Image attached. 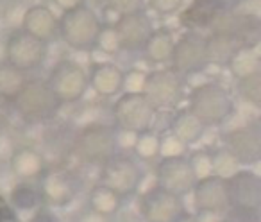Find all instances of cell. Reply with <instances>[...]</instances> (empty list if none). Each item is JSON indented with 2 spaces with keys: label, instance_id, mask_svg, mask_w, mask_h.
Masks as SVG:
<instances>
[{
  "label": "cell",
  "instance_id": "cell-1",
  "mask_svg": "<svg viewBox=\"0 0 261 222\" xmlns=\"http://www.w3.org/2000/svg\"><path fill=\"white\" fill-rule=\"evenodd\" d=\"M188 109L210 128L220 126L234 113V101L225 86L215 81H204L190 90Z\"/></svg>",
  "mask_w": 261,
  "mask_h": 222
},
{
  "label": "cell",
  "instance_id": "cell-2",
  "mask_svg": "<svg viewBox=\"0 0 261 222\" xmlns=\"http://www.w3.org/2000/svg\"><path fill=\"white\" fill-rule=\"evenodd\" d=\"M13 104L20 117L31 124H40V122H48L56 118L63 106L48 88L47 81L40 77L27 79Z\"/></svg>",
  "mask_w": 261,
  "mask_h": 222
},
{
  "label": "cell",
  "instance_id": "cell-3",
  "mask_svg": "<svg viewBox=\"0 0 261 222\" xmlns=\"http://www.w3.org/2000/svg\"><path fill=\"white\" fill-rule=\"evenodd\" d=\"M102 27V20L88 6L61 13L59 18V36L73 51H91Z\"/></svg>",
  "mask_w": 261,
  "mask_h": 222
},
{
  "label": "cell",
  "instance_id": "cell-4",
  "mask_svg": "<svg viewBox=\"0 0 261 222\" xmlns=\"http://www.w3.org/2000/svg\"><path fill=\"white\" fill-rule=\"evenodd\" d=\"M156 113L158 109L143 93H122L111 106V118L115 128L136 135L152 129Z\"/></svg>",
  "mask_w": 261,
  "mask_h": 222
},
{
  "label": "cell",
  "instance_id": "cell-5",
  "mask_svg": "<svg viewBox=\"0 0 261 222\" xmlns=\"http://www.w3.org/2000/svg\"><path fill=\"white\" fill-rule=\"evenodd\" d=\"M6 63L15 66L16 70L27 73L40 68L48 54V43L25 33L22 27L11 31L6 40Z\"/></svg>",
  "mask_w": 261,
  "mask_h": 222
},
{
  "label": "cell",
  "instance_id": "cell-6",
  "mask_svg": "<svg viewBox=\"0 0 261 222\" xmlns=\"http://www.w3.org/2000/svg\"><path fill=\"white\" fill-rule=\"evenodd\" d=\"M186 93V79L174 68L152 70L147 73L143 95L156 109H172L181 104Z\"/></svg>",
  "mask_w": 261,
  "mask_h": 222
},
{
  "label": "cell",
  "instance_id": "cell-7",
  "mask_svg": "<svg viewBox=\"0 0 261 222\" xmlns=\"http://www.w3.org/2000/svg\"><path fill=\"white\" fill-rule=\"evenodd\" d=\"M48 88L61 104L81 101L88 90V72L72 59H61L52 66L47 79Z\"/></svg>",
  "mask_w": 261,
  "mask_h": 222
},
{
  "label": "cell",
  "instance_id": "cell-8",
  "mask_svg": "<svg viewBox=\"0 0 261 222\" xmlns=\"http://www.w3.org/2000/svg\"><path fill=\"white\" fill-rule=\"evenodd\" d=\"M75 151L86 161H98V163L108 161L118 153L115 142V128L104 122L79 128L75 135Z\"/></svg>",
  "mask_w": 261,
  "mask_h": 222
},
{
  "label": "cell",
  "instance_id": "cell-9",
  "mask_svg": "<svg viewBox=\"0 0 261 222\" xmlns=\"http://www.w3.org/2000/svg\"><path fill=\"white\" fill-rule=\"evenodd\" d=\"M172 68L181 76H195L206 70L207 52H206V36L199 31H186L174 45L172 52Z\"/></svg>",
  "mask_w": 261,
  "mask_h": 222
},
{
  "label": "cell",
  "instance_id": "cell-10",
  "mask_svg": "<svg viewBox=\"0 0 261 222\" xmlns=\"http://www.w3.org/2000/svg\"><path fill=\"white\" fill-rule=\"evenodd\" d=\"M229 210L242 215H256L261 206V178L252 170H238L225 179Z\"/></svg>",
  "mask_w": 261,
  "mask_h": 222
},
{
  "label": "cell",
  "instance_id": "cell-11",
  "mask_svg": "<svg viewBox=\"0 0 261 222\" xmlns=\"http://www.w3.org/2000/svg\"><path fill=\"white\" fill-rule=\"evenodd\" d=\"M224 149L232 154L240 165H252L261 160V126L252 120L224 133Z\"/></svg>",
  "mask_w": 261,
  "mask_h": 222
},
{
  "label": "cell",
  "instance_id": "cell-12",
  "mask_svg": "<svg viewBox=\"0 0 261 222\" xmlns=\"http://www.w3.org/2000/svg\"><path fill=\"white\" fill-rule=\"evenodd\" d=\"M197 179L186 156L161 158L156 167V186L177 197L190 193Z\"/></svg>",
  "mask_w": 261,
  "mask_h": 222
},
{
  "label": "cell",
  "instance_id": "cell-13",
  "mask_svg": "<svg viewBox=\"0 0 261 222\" xmlns=\"http://www.w3.org/2000/svg\"><path fill=\"white\" fill-rule=\"evenodd\" d=\"M102 183L100 185L111 188L120 197L130 195L142 183V170H140L138 163L135 160H130L127 156H120L115 154L104 161L102 167Z\"/></svg>",
  "mask_w": 261,
  "mask_h": 222
},
{
  "label": "cell",
  "instance_id": "cell-14",
  "mask_svg": "<svg viewBox=\"0 0 261 222\" xmlns=\"http://www.w3.org/2000/svg\"><path fill=\"white\" fill-rule=\"evenodd\" d=\"M140 210L145 222H177L186 215L181 197L165 192L160 186H154L143 195Z\"/></svg>",
  "mask_w": 261,
  "mask_h": 222
},
{
  "label": "cell",
  "instance_id": "cell-15",
  "mask_svg": "<svg viewBox=\"0 0 261 222\" xmlns=\"http://www.w3.org/2000/svg\"><path fill=\"white\" fill-rule=\"evenodd\" d=\"M113 26H115L116 33H118L122 48H125V51H129V52L142 51L147 38H149L150 33L154 31L152 20L143 11L118 16Z\"/></svg>",
  "mask_w": 261,
  "mask_h": 222
},
{
  "label": "cell",
  "instance_id": "cell-16",
  "mask_svg": "<svg viewBox=\"0 0 261 222\" xmlns=\"http://www.w3.org/2000/svg\"><path fill=\"white\" fill-rule=\"evenodd\" d=\"M192 192L199 211H210V213L220 215L229 210L227 185H225L224 178L207 176L204 179H199Z\"/></svg>",
  "mask_w": 261,
  "mask_h": 222
},
{
  "label": "cell",
  "instance_id": "cell-17",
  "mask_svg": "<svg viewBox=\"0 0 261 222\" xmlns=\"http://www.w3.org/2000/svg\"><path fill=\"white\" fill-rule=\"evenodd\" d=\"M22 29L38 40L50 43L56 36H59V18L50 8L43 4L29 6L23 11Z\"/></svg>",
  "mask_w": 261,
  "mask_h": 222
},
{
  "label": "cell",
  "instance_id": "cell-18",
  "mask_svg": "<svg viewBox=\"0 0 261 222\" xmlns=\"http://www.w3.org/2000/svg\"><path fill=\"white\" fill-rule=\"evenodd\" d=\"M249 45L242 38L234 36L229 33H217L211 31L206 36V52H207V63L217 66H225L232 61L236 54Z\"/></svg>",
  "mask_w": 261,
  "mask_h": 222
},
{
  "label": "cell",
  "instance_id": "cell-19",
  "mask_svg": "<svg viewBox=\"0 0 261 222\" xmlns=\"http://www.w3.org/2000/svg\"><path fill=\"white\" fill-rule=\"evenodd\" d=\"M123 83V70L116 66L115 63H95L90 68L88 84L93 88V91L98 97L111 98L122 93Z\"/></svg>",
  "mask_w": 261,
  "mask_h": 222
},
{
  "label": "cell",
  "instance_id": "cell-20",
  "mask_svg": "<svg viewBox=\"0 0 261 222\" xmlns=\"http://www.w3.org/2000/svg\"><path fill=\"white\" fill-rule=\"evenodd\" d=\"M41 178V193L52 204H65L73 195V183L70 176L61 168L45 170Z\"/></svg>",
  "mask_w": 261,
  "mask_h": 222
},
{
  "label": "cell",
  "instance_id": "cell-21",
  "mask_svg": "<svg viewBox=\"0 0 261 222\" xmlns=\"http://www.w3.org/2000/svg\"><path fill=\"white\" fill-rule=\"evenodd\" d=\"M206 129L207 126L188 108L179 109L177 113L172 117L170 122V133L174 136H177L186 147L199 142L204 136V133H206Z\"/></svg>",
  "mask_w": 261,
  "mask_h": 222
},
{
  "label": "cell",
  "instance_id": "cell-22",
  "mask_svg": "<svg viewBox=\"0 0 261 222\" xmlns=\"http://www.w3.org/2000/svg\"><path fill=\"white\" fill-rule=\"evenodd\" d=\"M174 45L175 38L172 31L167 29V27H160V29H154L150 36L147 38L145 45L142 48V54L152 65H163V63L170 61Z\"/></svg>",
  "mask_w": 261,
  "mask_h": 222
},
{
  "label": "cell",
  "instance_id": "cell-23",
  "mask_svg": "<svg viewBox=\"0 0 261 222\" xmlns=\"http://www.w3.org/2000/svg\"><path fill=\"white\" fill-rule=\"evenodd\" d=\"M11 170L23 181L40 178L47 170L45 158L33 147H18L11 153Z\"/></svg>",
  "mask_w": 261,
  "mask_h": 222
},
{
  "label": "cell",
  "instance_id": "cell-24",
  "mask_svg": "<svg viewBox=\"0 0 261 222\" xmlns=\"http://www.w3.org/2000/svg\"><path fill=\"white\" fill-rule=\"evenodd\" d=\"M218 9L211 4L210 0H193L192 4L181 13V26L188 31H200L210 29L215 20Z\"/></svg>",
  "mask_w": 261,
  "mask_h": 222
},
{
  "label": "cell",
  "instance_id": "cell-25",
  "mask_svg": "<svg viewBox=\"0 0 261 222\" xmlns=\"http://www.w3.org/2000/svg\"><path fill=\"white\" fill-rule=\"evenodd\" d=\"M25 81L27 77L23 72L16 70L6 61L0 63V98H4L6 102H13L23 88Z\"/></svg>",
  "mask_w": 261,
  "mask_h": 222
},
{
  "label": "cell",
  "instance_id": "cell-26",
  "mask_svg": "<svg viewBox=\"0 0 261 222\" xmlns=\"http://www.w3.org/2000/svg\"><path fill=\"white\" fill-rule=\"evenodd\" d=\"M227 68L236 79H242V77L250 76V73L261 72V58L257 54L256 47H247L243 51H240L232 58V61L227 65Z\"/></svg>",
  "mask_w": 261,
  "mask_h": 222
},
{
  "label": "cell",
  "instance_id": "cell-27",
  "mask_svg": "<svg viewBox=\"0 0 261 222\" xmlns=\"http://www.w3.org/2000/svg\"><path fill=\"white\" fill-rule=\"evenodd\" d=\"M90 206L93 211L108 217V215L115 213L120 208V195L116 192H113L111 188H108V186L97 185L90 192Z\"/></svg>",
  "mask_w": 261,
  "mask_h": 222
},
{
  "label": "cell",
  "instance_id": "cell-28",
  "mask_svg": "<svg viewBox=\"0 0 261 222\" xmlns=\"http://www.w3.org/2000/svg\"><path fill=\"white\" fill-rule=\"evenodd\" d=\"M40 203V193L29 183H18L15 188L9 193V204H11L15 210L29 211L34 210Z\"/></svg>",
  "mask_w": 261,
  "mask_h": 222
},
{
  "label": "cell",
  "instance_id": "cell-29",
  "mask_svg": "<svg viewBox=\"0 0 261 222\" xmlns=\"http://www.w3.org/2000/svg\"><path fill=\"white\" fill-rule=\"evenodd\" d=\"M236 91H238V97L243 102L254 106V108H259L261 106V72L250 73L242 79H238L236 84Z\"/></svg>",
  "mask_w": 261,
  "mask_h": 222
},
{
  "label": "cell",
  "instance_id": "cell-30",
  "mask_svg": "<svg viewBox=\"0 0 261 222\" xmlns=\"http://www.w3.org/2000/svg\"><path fill=\"white\" fill-rule=\"evenodd\" d=\"M133 151L142 160H154L158 156V153H160V135L154 133L152 129L150 131L138 133L135 140V145H133Z\"/></svg>",
  "mask_w": 261,
  "mask_h": 222
},
{
  "label": "cell",
  "instance_id": "cell-31",
  "mask_svg": "<svg viewBox=\"0 0 261 222\" xmlns=\"http://www.w3.org/2000/svg\"><path fill=\"white\" fill-rule=\"evenodd\" d=\"M93 48H97V51L104 52V54H109V56L122 51V43H120L118 33H116L113 23H102L97 40H95Z\"/></svg>",
  "mask_w": 261,
  "mask_h": 222
},
{
  "label": "cell",
  "instance_id": "cell-32",
  "mask_svg": "<svg viewBox=\"0 0 261 222\" xmlns=\"http://www.w3.org/2000/svg\"><path fill=\"white\" fill-rule=\"evenodd\" d=\"M211 163H213V176H218V178H224V179L231 178L234 172L240 170V163L224 147L211 154Z\"/></svg>",
  "mask_w": 261,
  "mask_h": 222
},
{
  "label": "cell",
  "instance_id": "cell-33",
  "mask_svg": "<svg viewBox=\"0 0 261 222\" xmlns=\"http://www.w3.org/2000/svg\"><path fill=\"white\" fill-rule=\"evenodd\" d=\"M188 147L177 138L174 136L170 131L165 133L163 136H160V153L158 156L160 158H177V156H185Z\"/></svg>",
  "mask_w": 261,
  "mask_h": 222
},
{
  "label": "cell",
  "instance_id": "cell-34",
  "mask_svg": "<svg viewBox=\"0 0 261 222\" xmlns=\"http://www.w3.org/2000/svg\"><path fill=\"white\" fill-rule=\"evenodd\" d=\"M190 167H192L193 174H195V179H204L207 176H213V163H211V153H206V151H197L192 156L188 158Z\"/></svg>",
  "mask_w": 261,
  "mask_h": 222
},
{
  "label": "cell",
  "instance_id": "cell-35",
  "mask_svg": "<svg viewBox=\"0 0 261 222\" xmlns=\"http://www.w3.org/2000/svg\"><path fill=\"white\" fill-rule=\"evenodd\" d=\"M147 0H104V8L109 13H115L116 18L123 15H130V13L143 11Z\"/></svg>",
  "mask_w": 261,
  "mask_h": 222
},
{
  "label": "cell",
  "instance_id": "cell-36",
  "mask_svg": "<svg viewBox=\"0 0 261 222\" xmlns=\"http://www.w3.org/2000/svg\"><path fill=\"white\" fill-rule=\"evenodd\" d=\"M145 79H147L145 70H140V68L127 70V72H123L122 91L123 93H143Z\"/></svg>",
  "mask_w": 261,
  "mask_h": 222
},
{
  "label": "cell",
  "instance_id": "cell-37",
  "mask_svg": "<svg viewBox=\"0 0 261 222\" xmlns=\"http://www.w3.org/2000/svg\"><path fill=\"white\" fill-rule=\"evenodd\" d=\"M149 8L160 16H172L179 13L185 0H147Z\"/></svg>",
  "mask_w": 261,
  "mask_h": 222
},
{
  "label": "cell",
  "instance_id": "cell-38",
  "mask_svg": "<svg viewBox=\"0 0 261 222\" xmlns=\"http://www.w3.org/2000/svg\"><path fill=\"white\" fill-rule=\"evenodd\" d=\"M115 128V126H113ZM136 140V133L125 131V129L115 128V142H116V151H127L133 149Z\"/></svg>",
  "mask_w": 261,
  "mask_h": 222
},
{
  "label": "cell",
  "instance_id": "cell-39",
  "mask_svg": "<svg viewBox=\"0 0 261 222\" xmlns=\"http://www.w3.org/2000/svg\"><path fill=\"white\" fill-rule=\"evenodd\" d=\"M29 222H58V217L48 208H40V210H36V213L33 215V218Z\"/></svg>",
  "mask_w": 261,
  "mask_h": 222
},
{
  "label": "cell",
  "instance_id": "cell-40",
  "mask_svg": "<svg viewBox=\"0 0 261 222\" xmlns=\"http://www.w3.org/2000/svg\"><path fill=\"white\" fill-rule=\"evenodd\" d=\"M52 2H54L56 8L61 9V13L70 11V9H75L84 4V0H52Z\"/></svg>",
  "mask_w": 261,
  "mask_h": 222
},
{
  "label": "cell",
  "instance_id": "cell-41",
  "mask_svg": "<svg viewBox=\"0 0 261 222\" xmlns=\"http://www.w3.org/2000/svg\"><path fill=\"white\" fill-rule=\"evenodd\" d=\"M218 11H232L240 4V0H210Z\"/></svg>",
  "mask_w": 261,
  "mask_h": 222
},
{
  "label": "cell",
  "instance_id": "cell-42",
  "mask_svg": "<svg viewBox=\"0 0 261 222\" xmlns=\"http://www.w3.org/2000/svg\"><path fill=\"white\" fill-rule=\"evenodd\" d=\"M0 222H20L18 213H16V210L11 204H8V206L4 208V211L0 213Z\"/></svg>",
  "mask_w": 261,
  "mask_h": 222
},
{
  "label": "cell",
  "instance_id": "cell-43",
  "mask_svg": "<svg viewBox=\"0 0 261 222\" xmlns=\"http://www.w3.org/2000/svg\"><path fill=\"white\" fill-rule=\"evenodd\" d=\"M79 222H108L106 220V217L104 215H100V213H97V211H88L86 215H83V217L79 218Z\"/></svg>",
  "mask_w": 261,
  "mask_h": 222
},
{
  "label": "cell",
  "instance_id": "cell-44",
  "mask_svg": "<svg viewBox=\"0 0 261 222\" xmlns=\"http://www.w3.org/2000/svg\"><path fill=\"white\" fill-rule=\"evenodd\" d=\"M8 117H9L8 102H6L4 98H0V126L6 124V120H8Z\"/></svg>",
  "mask_w": 261,
  "mask_h": 222
},
{
  "label": "cell",
  "instance_id": "cell-45",
  "mask_svg": "<svg viewBox=\"0 0 261 222\" xmlns=\"http://www.w3.org/2000/svg\"><path fill=\"white\" fill-rule=\"evenodd\" d=\"M8 204H9V203H8V201H6V199H4V197L0 195V213H2V211H4V208H6V206H8Z\"/></svg>",
  "mask_w": 261,
  "mask_h": 222
},
{
  "label": "cell",
  "instance_id": "cell-46",
  "mask_svg": "<svg viewBox=\"0 0 261 222\" xmlns=\"http://www.w3.org/2000/svg\"><path fill=\"white\" fill-rule=\"evenodd\" d=\"M222 222H231V220H222Z\"/></svg>",
  "mask_w": 261,
  "mask_h": 222
},
{
  "label": "cell",
  "instance_id": "cell-47",
  "mask_svg": "<svg viewBox=\"0 0 261 222\" xmlns=\"http://www.w3.org/2000/svg\"><path fill=\"white\" fill-rule=\"evenodd\" d=\"M192 2H193V0H192Z\"/></svg>",
  "mask_w": 261,
  "mask_h": 222
}]
</instances>
